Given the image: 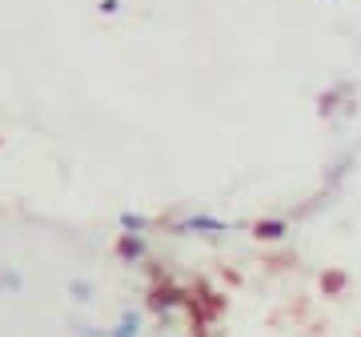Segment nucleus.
Segmentation results:
<instances>
[{
  "label": "nucleus",
  "mask_w": 361,
  "mask_h": 337,
  "mask_svg": "<svg viewBox=\"0 0 361 337\" xmlns=\"http://www.w3.org/2000/svg\"><path fill=\"white\" fill-rule=\"evenodd\" d=\"M257 233L261 237H281V225H277V221H265V225H257Z\"/></svg>",
  "instance_id": "obj_1"
},
{
  "label": "nucleus",
  "mask_w": 361,
  "mask_h": 337,
  "mask_svg": "<svg viewBox=\"0 0 361 337\" xmlns=\"http://www.w3.org/2000/svg\"><path fill=\"white\" fill-rule=\"evenodd\" d=\"M341 286H345V277H341V273H329V277H325V289H329V293H337Z\"/></svg>",
  "instance_id": "obj_2"
}]
</instances>
